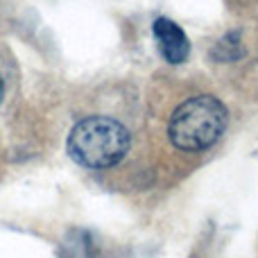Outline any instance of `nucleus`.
Masks as SVG:
<instances>
[{"instance_id": "nucleus-1", "label": "nucleus", "mask_w": 258, "mask_h": 258, "mask_svg": "<svg viewBox=\"0 0 258 258\" xmlns=\"http://www.w3.org/2000/svg\"><path fill=\"white\" fill-rule=\"evenodd\" d=\"M132 136L122 122L107 116H89L68 134L66 150L77 165L89 170H107L127 156Z\"/></svg>"}, {"instance_id": "nucleus-2", "label": "nucleus", "mask_w": 258, "mask_h": 258, "mask_svg": "<svg viewBox=\"0 0 258 258\" xmlns=\"http://www.w3.org/2000/svg\"><path fill=\"white\" fill-rule=\"evenodd\" d=\"M227 107L213 95H197L174 109L168 136L181 152H204L220 141L227 129Z\"/></svg>"}, {"instance_id": "nucleus-4", "label": "nucleus", "mask_w": 258, "mask_h": 258, "mask_svg": "<svg viewBox=\"0 0 258 258\" xmlns=\"http://www.w3.org/2000/svg\"><path fill=\"white\" fill-rule=\"evenodd\" d=\"M3 93H5V86H3V77H0V100H3Z\"/></svg>"}, {"instance_id": "nucleus-3", "label": "nucleus", "mask_w": 258, "mask_h": 258, "mask_svg": "<svg viewBox=\"0 0 258 258\" xmlns=\"http://www.w3.org/2000/svg\"><path fill=\"white\" fill-rule=\"evenodd\" d=\"M152 34L159 45V52L165 61L170 63H183L190 54V41L183 34V30L170 18H156L152 25Z\"/></svg>"}]
</instances>
